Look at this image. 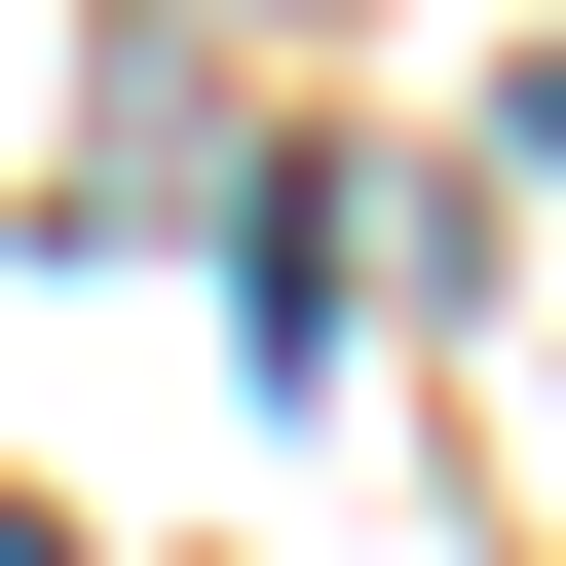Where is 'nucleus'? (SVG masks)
Listing matches in <instances>:
<instances>
[{"label": "nucleus", "instance_id": "obj_1", "mask_svg": "<svg viewBox=\"0 0 566 566\" xmlns=\"http://www.w3.org/2000/svg\"><path fill=\"white\" fill-rule=\"evenodd\" d=\"M0 566H76V528H39V491H0Z\"/></svg>", "mask_w": 566, "mask_h": 566}]
</instances>
